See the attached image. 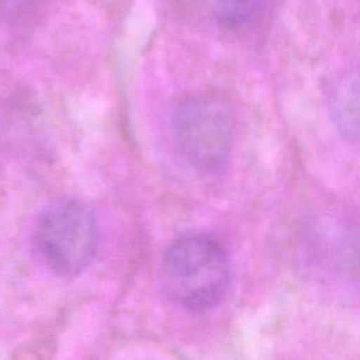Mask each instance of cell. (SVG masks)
Segmentation results:
<instances>
[{
	"instance_id": "cell-1",
	"label": "cell",
	"mask_w": 360,
	"mask_h": 360,
	"mask_svg": "<svg viewBox=\"0 0 360 360\" xmlns=\"http://www.w3.org/2000/svg\"><path fill=\"white\" fill-rule=\"evenodd\" d=\"M231 269L224 248L214 239L191 235L172 242L159 266L163 294L190 312H207L225 297Z\"/></svg>"
},
{
	"instance_id": "cell-2",
	"label": "cell",
	"mask_w": 360,
	"mask_h": 360,
	"mask_svg": "<svg viewBox=\"0 0 360 360\" xmlns=\"http://www.w3.org/2000/svg\"><path fill=\"white\" fill-rule=\"evenodd\" d=\"M32 238L41 260L51 271L60 277H75L94 260L100 229L87 204L58 198L38 214Z\"/></svg>"
},
{
	"instance_id": "cell-3",
	"label": "cell",
	"mask_w": 360,
	"mask_h": 360,
	"mask_svg": "<svg viewBox=\"0 0 360 360\" xmlns=\"http://www.w3.org/2000/svg\"><path fill=\"white\" fill-rule=\"evenodd\" d=\"M174 134L183 156L200 172L217 173L228 162L232 125L225 108L215 100L194 97L174 111Z\"/></svg>"
},
{
	"instance_id": "cell-4",
	"label": "cell",
	"mask_w": 360,
	"mask_h": 360,
	"mask_svg": "<svg viewBox=\"0 0 360 360\" xmlns=\"http://www.w3.org/2000/svg\"><path fill=\"white\" fill-rule=\"evenodd\" d=\"M328 104L339 132L360 142V65L338 75L330 86Z\"/></svg>"
},
{
	"instance_id": "cell-5",
	"label": "cell",
	"mask_w": 360,
	"mask_h": 360,
	"mask_svg": "<svg viewBox=\"0 0 360 360\" xmlns=\"http://www.w3.org/2000/svg\"><path fill=\"white\" fill-rule=\"evenodd\" d=\"M190 6L217 25L235 30L250 22L263 0H187Z\"/></svg>"
}]
</instances>
